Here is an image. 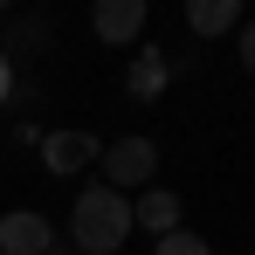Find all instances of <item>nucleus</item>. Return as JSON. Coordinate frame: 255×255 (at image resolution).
Returning <instances> with one entry per match:
<instances>
[{"mask_svg":"<svg viewBox=\"0 0 255 255\" xmlns=\"http://www.w3.org/2000/svg\"><path fill=\"white\" fill-rule=\"evenodd\" d=\"M125 242H131V200L90 179L69 207V255H118Z\"/></svg>","mask_w":255,"mask_h":255,"instance_id":"nucleus-1","label":"nucleus"},{"mask_svg":"<svg viewBox=\"0 0 255 255\" xmlns=\"http://www.w3.org/2000/svg\"><path fill=\"white\" fill-rule=\"evenodd\" d=\"M97 172H104V186L111 193H145V186H159V145L145 138V131H125V138H111L104 152H97Z\"/></svg>","mask_w":255,"mask_h":255,"instance_id":"nucleus-2","label":"nucleus"},{"mask_svg":"<svg viewBox=\"0 0 255 255\" xmlns=\"http://www.w3.org/2000/svg\"><path fill=\"white\" fill-rule=\"evenodd\" d=\"M97 152H104V138L97 131H42V166L55 179H83L97 166Z\"/></svg>","mask_w":255,"mask_h":255,"instance_id":"nucleus-3","label":"nucleus"},{"mask_svg":"<svg viewBox=\"0 0 255 255\" xmlns=\"http://www.w3.org/2000/svg\"><path fill=\"white\" fill-rule=\"evenodd\" d=\"M55 249V228L42 207H7L0 214V255H48Z\"/></svg>","mask_w":255,"mask_h":255,"instance_id":"nucleus-4","label":"nucleus"},{"mask_svg":"<svg viewBox=\"0 0 255 255\" xmlns=\"http://www.w3.org/2000/svg\"><path fill=\"white\" fill-rule=\"evenodd\" d=\"M145 21H152V7H145V0H97V7H90V35H97V42H111V48L138 42V35H145Z\"/></svg>","mask_w":255,"mask_h":255,"instance_id":"nucleus-5","label":"nucleus"},{"mask_svg":"<svg viewBox=\"0 0 255 255\" xmlns=\"http://www.w3.org/2000/svg\"><path fill=\"white\" fill-rule=\"evenodd\" d=\"M179 221H186V200H179L172 186H145V193L131 200V228H145L152 242H166Z\"/></svg>","mask_w":255,"mask_h":255,"instance_id":"nucleus-6","label":"nucleus"},{"mask_svg":"<svg viewBox=\"0 0 255 255\" xmlns=\"http://www.w3.org/2000/svg\"><path fill=\"white\" fill-rule=\"evenodd\" d=\"M172 83V62H166V48H138V55H131V69H125V90L131 97H138V104H152V97H159V90Z\"/></svg>","mask_w":255,"mask_h":255,"instance_id":"nucleus-7","label":"nucleus"},{"mask_svg":"<svg viewBox=\"0 0 255 255\" xmlns=\"http://www.w3.org/2000/svg\"><path fill=\"white\" fill-rule=\"evenodd\" d=\"M186 28L214 42V35H235L242 28V0H186Z\"/></svg>","mask_w":255,"mask_h":255,"instance_id":"nucleus-8","label":"nucleus"},{"mask_svg":"<svg viewBox=\"0 0 255 255\" xmlns=\"http://www.w3.org/2000/svg\"><path fill=\"white\" fill-rule=\"evenodd\" d=\"M159 255H214V249H207V235H193V228H172L166 242H159Z\"/></svg>","mask_w":255,"mask_h":255,"instance_id":"nucleus-9","label":"nucleus"},{"mask_svg":"<svg viewBox=\"0 0 255 255\" xmlns=\"http://www.w3.org/2000/svg\"><path fill=\"white\" fill-rule=\"evenodd\" d=\"M235 55H242V69L255 76V21H242V28H235Z\"/></svg>","mask_w":255,"mask_h":255,"instance_id":"nucleus-10","label":"nucleus"},{"mask_svg":"<svg viewBox=\"0 0 255 255\" xmlns=\"http://www.w3.org/2000/svg\"><path fill=\"white\" fill-rule=\"evenodd\" d=\"M7 97H14V55L0 48V111H7Z\"/></svg>","mask_w":255,"mask_h":255,"instance_id":"nucleus-11","label":"nucleus"},{"mask_svg":"<svg viewBox=\"0 0 255 255\" xmlns=\"http://www.w3.org/2000/svg\"><path fill=\"white\" fill-rule=\"evenodd\" d=\"M48 255H69V249H48Z\"/></svg>","mask_w":255,"mask_h":255,"instance_id":"nucleus-12","label":"nucleus"}]
</instances>
